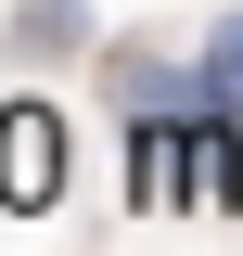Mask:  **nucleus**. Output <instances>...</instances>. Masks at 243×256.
<instances>
[{
	"label": "nucleus",
	"instance_id": "obj_3",
	"mask_svg": "<svg viewBox=\"0 0 243 256\" xmlns=\"http://www.w3.org/2000/svg\"><path fill=\"white\" fill-rule=\"evenodd\" d=\"M13 26H26V52H77V38H90V13H77V0H26Z\"/></svg>",
	"mask_w": 243,
	"mask_h": 256
},
{
	"label": "nucleus",
	"instance_id": "obj_2",
	"mask_svg": "<svg viewBox=\"0 0 243 256\" xmlns=\"http://www.w3.org/2000/svg\"><path fill=\"white\" fill-rule=\"evenodd\" d=\"M192 90H205V102H243V13H218V26L192 38Z\"/></svg>",
	"mask_w": 243,
	"mask_h": 256
},
{
	"label": "nucleus",
	"instance_id": "obj_1",
	"mask_svg": "<svg viewBox=\"0 0 243 256\" xmlns=\"http://www.w3.org/2000/svg\"><path fill=\"white\" fill-rule=\"evenodd\" d=\"M52 192H64V128L38 102H13L0 116V205H52Z\"/></svg>",
	"mask_w": 243,
	"mask_h": 256
}]
</instances>
